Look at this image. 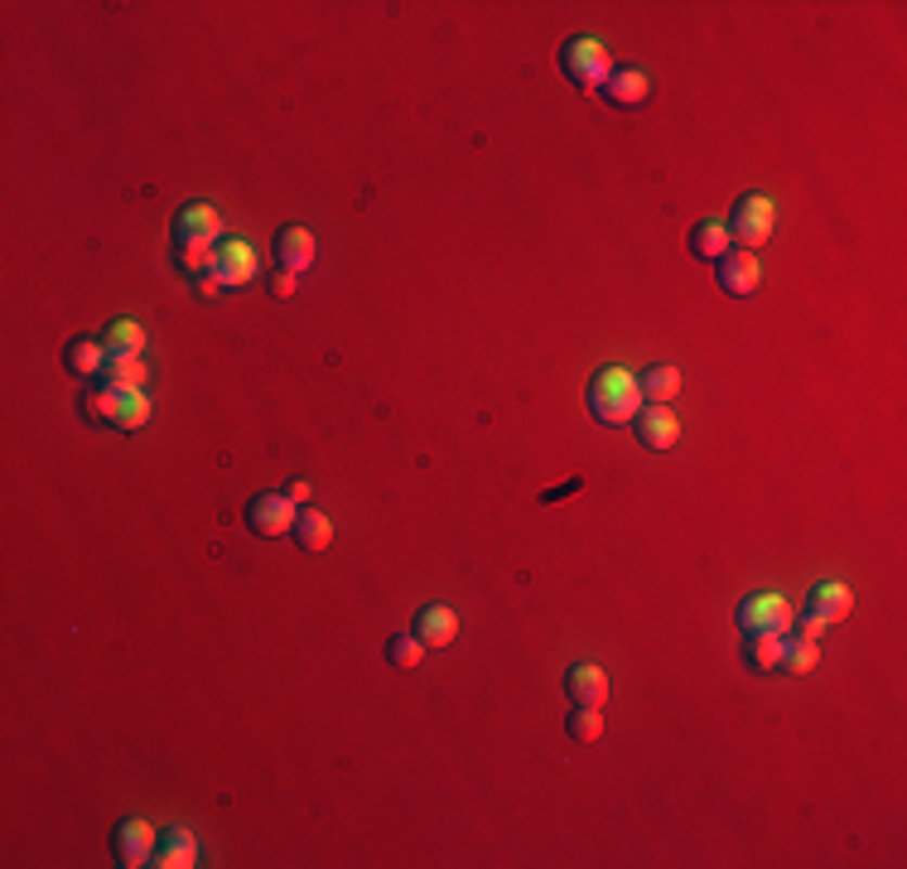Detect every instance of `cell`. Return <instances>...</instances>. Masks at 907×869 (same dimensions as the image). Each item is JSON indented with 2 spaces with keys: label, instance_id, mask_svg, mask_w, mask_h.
I'll list each match as a JSON object with an SVG mask.
<instances>
[{
  "label": "cell",
  "instance_id": "27",
  "mask_svg": "<svg viewBox=\"0 0 907 869\" xmlns=\"http://www.w3.org/2000/svg\"><path fill=\"white\" fill-rule=\"evenodd\" d=\"M386 657H392V667L410 672V667H420V657H425V642H420L416 632H401V638L386 642Z\"/></svg>",
  "mask_w": 907,
  "mask_h": 869
},
{
  "label": "cell",
  "instance_id": "8",
  "mask_svg": "<svg viewBox=\"0 0 907 869\" xmlns=\"http://www.w3.org/2000/svg\"><path fill=\"white\" fill-rule=\"evenodd\" d=\"M155 845H159V835H155L150 821L131 817V821L116 826V860H122L126 869H140V865L155 860Z\"/></svg>",
  "mask_w": 907,
  "mask_h": 869
},
{
  "label": "cell",
  "instance_id": "6",
  "mask_svg": "<svg viewBox=\"0 0 907 869\" xmlns=\"http://www.w3.org/2000/svg\"><path fill=\"white\" fill-rule=\"evenodd\" d=\"M739 628L749 632H782L787 638V628H792V604H787L782 595H772V589H763V595H749L739 604Z\"/></svg>",
  "mask_w": 907,
  "mask_h": 869
},
{
  "label": "cell",
  "instance_id": "28",
  "mask_svg": "<svg viewBox=\"0 0 907 869\" xmlns=\"http://www.w3.org/2000/svg\"><path fill=\"white\" fill-rule=\"evenodd\" d=\"M565 729H570V739H579V744H593V739L603 734V715L593 711V705H579V711L565 720Z\"/></svg>",
  "mask_w": 907,
  "mask_h": 869
},
{
  "label": "cell",
  "instance_id": "12",
  "mask_svg": "<svg viewBox=\"0 0 907 869\" xmlns=\"http://www.w3.org/2000/svg\"><path fill=\"white\" fill-rule=\"evenodd\" d=\"M565 691L575 705H593V711H599V705L609 701V676H603V667H593V662H575V667L565 672Z\"/></svg>",
  "mask_w": 907,
  "mask_h": 869
},
{
  "label": "cell",
  "instance_id": "7",
  "mask_svg": "<svg viewBox=\"0 0 907 869\" xmlns=\"http://www.w3.org/2000/svg\"><path fill=\"white\" fill-rule=\"evenodd\" d=\"M295 517H299V508L285 498V493H261V498H252V508H246V527H252L256 536L295 532Z\"/></svg>",
  "mask_w": 907,
  "mask_h": 869
},
{
  "label": "cell",
  "instance_id": "17",
  "mask_svg": "<svg viewBox=\"0 0 907 869\" xmlns=\"http://www.w3.org/2000/svg\"><path fill=\"white\" fill-rule=\"evenodd\" d=\"M106 386H122V392H136V386H145L150 382V362H145V353H112L106 358Z\"/></svg>",
  "mask_w": 907,
  "mask_h": 869
},
{
  "label": "cell",
  "instance_id": "3",
  "mask_svg": "<svg viewBox=\"0 0 907 869\" xmlns=\"http://www.w3.org/2000/svg\"><path fill=\"white\" fill-rule=\"evenodd\" d=\"M772 228H777V203L768 193L739 199V208H733V218H729V238L743 242V252H758V246L772 238Z\"/></svg>",
  "mask_w": 907,
  "mask_h": 869
},
{
  "label": "cell",
  "instance_id": "30",
  "mask_svg": "<svg viewBox=\"0 0 907 869\" xmlns=\"http://www.w3.org/2000/svg\"><path fill=\"white\" fill-rule=\"evenodd\" d=\"M826 628H830V624H826V618H820V614H806V618H802V638H812V642H816V638H820V632H826Z\"/></svg>",
  "mask_w": 907,
  "mask_h": 869
},
{
  "label": "cell",
  "instance_id": "16",
  "mask_svg": "<svg viewBox=\"0 0 907 869\" xmlns=\"http://www.w3.org/2000/svg\"><path fill=\"white\" fill-rule=\"evenodd\" d=\"M647 92H652V82H647L642 68H613L609 82H603V97H609L613 106H637V102H647Z\"/></svg>",
  "mask_w": 907,
  "mask_h": 869
},
{
  "label": "cell",
  "instance_id": "31",
  "mask_svg": "<svg viewBox=\"0 0 907 869\" xmlns=\"http://www.w3.org/2000/svg\"><path fill=\"white\" fill-rule=\"evenodd\" d=\"M285 498L295 502V508H305V502H309V483H299V478H295V483L285 488Z\"/></svg>",
  "mask_w": 907,
  "mask_h": 869
},
{
  "label": "cell",
  "instance_id": "25",
  "mask_svg": "<svg viewBox=\"0 0 907 869\" xmlns=\"http://www.w3.org/2000/svg\"><path fill=\"white\" fill-rule=\"evenodd\" d=\"M106 353H145V334H140L136 319H116L106 329Z\"/></svg>",
  "mask_w": 907,
  "mask_h": 869
},
{
  "label": "cell",
  "instance_id": "2",
  "mask_svg": "<svg viewBox=\"0 0 907 869\" xmlns=\"http://www.w3.org/2000/svg\"><path fill=\"white\" fill-rule=\"evenodd\" d=\"M642 411V386L628 368H599L589 382V416L599 425H628Z\"/></svg>",
  "mask_w": 907,
  "mask_h": 869
},
{
  "label": "cell",
  "instance_id": "14",
  "mask_svg": "<svg viewBox=\"0 0 907 869\" xmlns=\"http://www.w3.org/2000/svg\"><path fill=\"white\" fill-rule=\"evenodd\" d=\"M106 358H112V353H106V343H97V338H73L68 348H63V368L73 372V378H102L106 372Z\"/></svg>",
  "mask_w": 907,
  "mask_h": 869
},
{
  "label": "cell",
  "instance_id": "24",
  "mask_svg": "<svg viewBox=\"0 0 907 869\" xmlns=\"http://www.w3.org/2000/svg\"><path fill=\"white\" fill-rule=\"evenodd\" d=\"M122 386H97V392L82 396V416L88 421H112L116 425V416H122Z\"/></svg>",
  "mask_w": 907,
  "mask_h": 869
},
{
  "label": "cell",
  "instance_id": "19",
  "mask_svg": "<svg viewBox=\"0 0 907 869\" xmlns=\"http://www.w3.org/2000/svg\"><path fill=\"white\" fill-rule=\"evenodd\" d=\"M849 609H855V595H849V585H816L812 589V614H820L826 624H845Z\"/></svg>",
  "mask_w": 907,
  "mask_h": 869
},
{
  "label": "cell",
  "instance_id": "13",
  "mask_svg": "<svg viewBox=\"0 0 907 869\" xmlns=\"http://www.w3.org/2000/svg\"><path fill=\"white\" fill-rule=\"evenodd\" d=\"M159 869H193L199 865V841H193V831H183V826H169V831H159V845H155V860Z\"/></svg>",
  "mask_w": 907,
  "mask_h": 869
},
{
  "label": "cell",
  "instance_id": "20",
  "mask_svg": "<svg viewBox=\"0 0 907 869\" xmlns=\"http://www.w3.org/2000/svg\"><path fill=\"white\" fill-rule=\"evenodd\" d=\"M637 386H642V401L672 406L676 396H680V372L672 368V362H656V368H647L642 378H637Z\"/></svg>",
  "mask_w": 907,
  "mask_h": 869
},
{
  "label": "cell",
  "instance_id": "15",
  "mask_svg": "<svg viewBox=\"0 0 907 869\" xmlns=\"http://www.w3.org/2000/svg\"><path fill=\"white\" fill-rule=\"evenodd\" d=\"M454 632H459V618H454V609H445V604H430L416 614V638L425 642V648H449Z\"/></svg>",
  "mask_w": 907,
  "mask_h": 869
},
{
  "label": "cell",
  "instance_id": "4",
  "mask_svg": "<svg viewBox=\"0 0 907 869\" xmlns=\"http://www.w3.org/2000/svg\"><path fill=\"white\" fill-rule=\"evenodd\" d=\"M560 68H565L579 88H603L613 73V59L599 39H570V44L560 49Z\"/></svg>",
  "mask_w": 907,
  "mask_h": 869
},
{
  "label": "cell",
  "instance_id": "11",
  "mask_svg": "<svg viewBox=\"0 0 907 869\" xmlns=\"http://www.w3.org/2000/svg\"><path fill=\"white\" fill-rule=\"evenodd\" d=\"M276 261H280V271H295V276H305L309 266H315V232L309 228H280L276 232Z\"/></svg>",
  "mask_w": 907,
  "mask_h": 869
},
{
  "label": "cell",
  "instance_id": "32",
  "mask_svg": "<svg viewBox=\"0 0 907 869\" xmlns=\"http://www.w3.org/2000/svg\"><path fill=\"white\" fill-rule=\"evenodd\" d=\"M193 290H199V295H203V299H213V295H218V290H222V285H218V281H213V276H199V285H193Z\"/></svg>",
  "mask_w": 907,
  "mask_h": 869
},
{
  "label": "cell",
  "instance_id": "29",
  "mask_svg": "<svg viewBox=\"0 0 907 869\" xmlns=\"http://www.w3.org/2000/svg\"><path fill=\"white\" fill-rule=\"evenodd\" d=\"M295 281H299L295 271H276V276H271V295H280V299L295 295Z\"/></svg>",
  "mask_w": 907,
  "mask_h": 869
},
{
  "label": "cell",
  "instance_id": "18",
  "mask_svg": "<svg viewBox=\"0 0 907 869\" xmlns=\"http://www.w3.org/2000/svg\"><path fill=\"white\" fill-rule=\"evenodd\" d=\"M729 222H719V218H710V222H700L695 232H690V252L700 256V261H725V256L733 252L729 246Z\"/></svg>",
  "mask_w": 907,
  "mask_h": 869
},
{
  "label": "cell",
  "instance_id": "10",
  "mask_svg": "<svg viewBox=\"0 0 907 869\" xmlns=\"http://www.w3.org/2000/svg\"><path fill=\"white\" fill-rule=\"evenodd\" d=\"M763 285V261L758 252H729L725 261H719V290L725 295H753V290Z\"/></svg>",
  "mask_w": 907,
  "mask_h": 869
},
{
  "label": "cell",
  "instance_id": "9",
  "mask_svg": "<svg viewBox=\"0 0 907 869\" xmlns=\"http://www.w3.org/2000/svg\"><path fill=\"white\" fill-rule=\"evenodd\" d=\"M633 421H637V439H642V449H672L680 439V421H676L672 406H652V401H647Z\"/></svg>",
  "mask_w": 907,
  "mask_h": 869
},
{
  "label": "cell",
  "instance_id": "1",
  "mask_svg": "<svg viewBox=\"0 0 907 869\" xmlns=\"http://www.w3.org/2000/svg\"><path fill=\"white\" fill-rule=\"evenodd\" d=\"M175 261L183 266V271H208V261H213V252H218V242H222V218H218V208H208V203H183L179 208V218H175Z\"/></svg>",
  "mask_w": 907,
  "mask_h": 869
},
{
  "label": "cell",
  "instance_id": "23",
  "mask_svg": "<svg viewBox=\"0 0 907 869\" xmlns=\"http://www.w3.org/2000/svg\"><path fill=\"white\" fill-rule=\"evenodd\" d=\"M816 662H820V648L812 638H782V667L777 672L806 676V672H816Z\"/></svg>",
  "mask_w": 907,
  "mask_h": 869
},
{
  "label": "cell",
  "instance_id": "5",
  "mask_svg": "<svg viewBox=\"0 0 907 869\" xmlns=\"http://www.w3.org/2000/svg\"><path fill=\"white\" fill-rule=\"evenodd\" d=\"M208 276L222 290H242L246 281H256V252H252V242L222 238L218 252H213V261H208Z\"/></svg>",
  "mask_w": 907,
  "mask_h": 869
},
{
  "label": "cell",
  "instance_id": "26",
  "mask_svg": "<svg viewBox=\"0 0 907 869\" xmlns=\"http://www.w3.org/2000/svg\"><path fill=\"white\" fill-rule=\"evenodd\" d=\"M150 411H155V406H150L145 386H136V392L122 396V416H116V425H122V431H140V425L150 421Z\"/></svg>",
  "mask_w": 907,
  "mask_h": 869
},
{
  "label": "cell",
  "instance_id": "22",
  "mask_svg": "<svg viewBox=\"0 0 907 869\" xmlns=\"http://www.w3.org/2000/svg\"><path fill=\"white\" fill-rule=\"evenodd\" d=\"M743 662L753 672H777L782 667V632H753L749 648H743Z\"/></svg>",
  "mask_w": 907,
  "mask_h": 869
},
{
  "label": "cell",
  "instance_id": "21",
  "mask_svg": "<svg viewBox=\"0 0 907 869\" xmlns=\"http://www.w3.org/2000/svg\"><path fill=\"white\" fill-rule=\"evenodd\" d=\"M295 536H299V551H329V541H333V522L323 517V512H315V508H299V517H295Z\"/></svg>",
  "mask_w": 907,
  "mask_h": 869
}]
</instances>
